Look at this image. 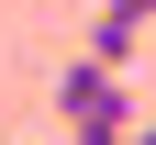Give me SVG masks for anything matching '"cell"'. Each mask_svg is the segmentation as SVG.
I'll return each mask as SVG.
<instances>
[{"mask_svg":"<svg viewBox=\"0 0 156 145\" xmlns=\"http://www.w3.org/2000/svg\"><path fill=\"white\" fill-rule=\"evenodd\" d=\"M56 123H67L78 145L123 134V123H134V89H123V67H101V56H78V67L56 78Z\"/></svg>","mask_w":156,"mask_h":145,"instance_id":"obj_1","label":"cell"},{"mask_svg":"<svg viewBox=\"0 0 156 145\" xmlns=\"http://www.w3.org/2000/svg\"><path fill=\"white\" fill-rule=\"evenodd\" d=\"M134 45H145V23H101V11H89V56H101V67H123Z\"/></svg>","mask_w":156,"mask_h":145,"instance_id":"obj_2","label":"cell"},{"mask_svg":"<svg viewBox=\"0 0 156 145\" xmlns=\"http://www.w3.org/2000/svg\"><path fill=\"white\" fill-rule=\"evenodd\" d=\"M101 23H156V0H89Z\"/></svg>","mask_w":156,"mask_h":145,"instance_id":"obj_3","label":"cell"},{"mask_svg":"<svg viewBox=\"0 0 156 145\" xmlns=\"http://www.w3.org/2000/svg\"><path fill=\"white\" fill-rule=\"evenodd\" d=\"M123 145H156V123H123Z\"/></svg>","mask_w":156,"mask_h":145,"instance_id":"obj_4","label":"cell"}]
</instances>
